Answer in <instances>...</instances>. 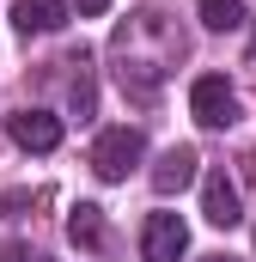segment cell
Instances as JSON below:
<instances>
[{
    "instance_id": "9",
    "label": "cell",
    "mask_w": 256,
    "mask_h": 262,
    "mask_svg": "<svg viewBox=\"0 0 256 262\" xmlns=\"http://www.w3.org/2000/svg\"><path fill=\"white\" fill-rule=\"evenodd\" d=\"M67 238L79 244V250H104V207H92V201H79L73 213H67Z\"/></svg>"
},
{
    "instance_id": "13",
    "label": "cell",
    "mask_w": 256,
    "mask_h": 262,
    "mask_svg": "<svg viewBox=\"0 0 256 262\" xmlns=\"http://www.w3.org/2000/svg\"><path fill=\"white\" fill-rule=\"evenodd\" d=\"M79 6V18H98V12H110V0H73Z\"/></svg>"
},
{
    "instance_id": "7",
    "label": "cell",
    "mask_w": 256,
    "mask_h": 262,
    "mask_svg": "<svg viewBox=\"0 0 256 262\" xmlns=\"http://www.w3.org/2000/svg\"><path fill=\"white\" fill-rule=\"evenodd\" d=\"M201 213H207V226H238L244 220V207H238V183L226 177V171H207L201 177Z\"/></svg>"
},
{
    "instance_id": "8",
    "label": "cell",
    "mask_w": 256,
    "mask_h": 262,
    "mask_svg": "<svg viewBox=\"0 0 256 262\" xmlns=\"http://www.w3.org/2000/svg\"><path fill=\"white\" fill-rule=\"evenodd\" d=\"M12 25L25 37H49L67 25V0H12Z\"/></svg>"
},
{
    "instance_id": "4",
    "label": "cell",
    "mask_w": 256,
    "mask_h": 262,
    "mask_svg": "<svg viewBox=\"0 0 256 262\" xmlns=\"http://www.w3.org/2000/svg\"><path fill=\"white\" fill-rule=\"evenodd\" d=\"M189 250V226L177 213H146V232H140V262H183Z\"/></svg>"
},
{
    "instance_id": "11",
    "label": "cell",
    "mask_w": 256,
    "mask_h": 262,
    "mask_svg": "<svg viewBox=\"0 0 256 262\" xmlns=\"http://www.w3.org/2000/svg\"><path fill=\"white\" fill-rule=\"evenodd\" d=\"M92 104H98V92H92V73H86V55H79V79H73V110H79V122L92 116Z\"/></svg>"
},
{
    "instance_id": "2",
    "label": "cell",
    "mask_w": 256,
    "mask_h": 262,
    "mask_svg": "<svg viewBox=\"0 0 256 262\" xmlns=\"http://www.w3.org/2000/svg\"><path fill=\"white\" fill-rule=\"evenodd\" d=\"M140 159H146V134L128 128V122H122V128H104V134H98V146H92V171H98L104 183H122Z\"/></svg>"
},
{
    "instance_id": "3",
    "label": "cell",
    "mask_w": 256,
    "mask_h": 262,
    "mask_svg": "<svg viewBox=\"0 0 256 262\" xmlns=\"http://www.w3.org/2000/svg\"><path fill=\"white\" fill-rule=\"evenodd\" d=\"M189 116L201 128H232L238 122V92L226 85V73H201L189 85Z\"/></svg>"
},
{
    "instance_id": "1",
    "label": "cell",
    "mask_w": 256,
    "mask_h": 262,
    "mask_svg": "<svg viewBox=\"0 0 256 262\" xmlns=\"http://www.w3.org/2000/svg\"><path fill=\"white\" fill-rule=\"evenodd\" d=\"M110 55H116V85H122L134 104H153L159 85H165V73L183 55V43H177V31L165 25V12L146 6V12H134L122 31L110 37Z\"/></svg>"
},
{
    "instance_id": "6",
    "label": "cell",
    "mask_w": 256,
    "mask_h": 262,
    "mask_svg": "<svg viewBox=\"0 0 256 262\" xmlns=\"http://www.w3.org/2000/svg\"><path fill=\"white\" fill-rule=\"evenodd\" d=\"M195 165H201V152H195V146H165V152H159V165L146 171L153 195H177V189H189V183H195Z\"/></svg>"
},
{
    "instance_id": "14",
    "label": "cell",
    "mask_w": 256,
    "mask_h": 262,
    "mask_svg": "<svg viewBox=\"0 0 256 262\" xmlns=\"http://www.w3.org/2000/svg\"><path fill=\"white\" fill-rule=\"evenodd\" d=\"M201 262H238V256H226V250H214V256H201Z\"/></svg>"
},
{
    "instance_id": "12",
    "label": "cell",
    "mask_w": 256,
    "mask_h": 262,
    "mask_svg": "<svg viewBox=\"0 0 256 262\" xmlns=\"http://www.w3.org/2000/svg\"><path fill=\"white\" fill-rule=\"evenodd\" d=\"M0 262H37V256H31V244H18V238H12V244L0 250Z\"/></svg>"
},
{
    "instance_id": "5",
    "label": "cell",
    "mask_w": 256,
    "mask_h": 262,
    "mask_svg": "<svg viewBox=\"0 0 256 262\" xmlns=\"http://www.w3.org/2000/svg\"><path fill=\"white\" fill-rule=\"evenodd\" d=\"M6 134L25 152H55L61 146V116H49V110H12L6 116Z\"/></svg>"
},
{
    "instance_id": "10",
    "label": "cell",
    "mask_w": 256,
    "mask_h": 262,
    "mask_svg": "<svg viewBox=\"0 0 256 262\" xmlns=\"http://www.w3.org/2000/svg\"><path fill=\"white\" fill-rule=\"evenodd\" d=\"M195 12H201V25L207 31H238L250 12H244V0H195Z\"/></svg>"
}]
</instances>
